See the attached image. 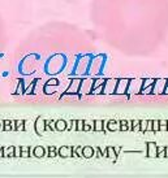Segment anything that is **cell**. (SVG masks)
Returning <instances> with one entry per match:
<instances>
[{"label":"cell","instance_id":"3","mask_svg":"<svg viewBox=\"0 0 168 178\" xmlns=\"http://www.w3.org/2000/svg\"><path fill=\"white\" fill-rule=\"evenodd\" d=\"M149 150H150V152H149V156L150 157H155L156 153H158V151H156V146L154 144V143H149Z\"/></svg>","mask_w":168,"mask_h":178},{"label":"cell","instance_id":"14","mask_svg":"<svg viewBox=\"0 0 168 178\" xmlns=\"http://www.w3.org/2000/svg\"><path fill=\"white\" fill-rule=\"evenodd\" d=\"M81 129H82V121L78 122V130H81Z\"/></svg>","mask_w":168,"mask_h":178},{"label":"cell","instance_id":"13","mask_svg":"<svg viewBox=\"0 0 168 178\" xmlns=\"http://www.w3.org/2000/svg\"><path fill=\"white\" fill-rule=\"evenodd\" d=\"M101 128H102V122H101V121H98V122H96V129H98V130H101Z\"/></svg>","mask_w":168,"mask_h":178},{"label":"cell","instance_id":"11","mask_svg":"<svg viewBox=\"0 0 168 178\" xmlns=\"http://www.w3.org/2000/svg\"><path fill=\"white\" fill-rule=\"evenodd\" d=\"M64 128H65V123H64L63 121H59V122H58V129H59V130H63Z\"/></svg>","mask_w":168,"mask_h":178},{"label":"cell","instance_id":"9","mask_svg":"<svg viewBox=\"0 0 168 178\" xmlns=\"http://www.w3.org/2000/svg\"><path fill=\"white\" fill-rule=\"evenodd\" d=\"M154 82H155V81H154V79H147V81H145V82H143V86H142V88L147 87V86H151V85H154Z\"/></svg>","mask_w":168,"mask_h":178},{"label":"cell","instance_id":"12","mask_svg":"<svg viewBox=\"0 0 168 178\" xmlns=\"http://www.w3.org/2000/svg\"><path fill=\"white\" fill-rule=\"evenodd\" d=\"M67 151H68V148H61V150H60V153H61V155H64V156H65V155H69V153H68Z\"/></svg>","mask_w":168,"mask_h":178},{"label":"cell","instance_id":"15","mask_svg":"<svg viewBox=\"0 0 168 178\" xmlns=\"http://www.w3.org/2000/svg\"><path fill=\"white\" fill-rule=\"evenodd\" d=\"M163 92H164V94H167V95H168V86H166V87H164Z\"/></svg>","mask_w":168,"mask_h":178},{"label":"cell","instance_id":"2","mask_svg":"<svg viewBox=\"0 0 168 178\" xmlns=\"http://www.w3.org/2000/svg\"><path fill=\"white\" fill-rule=\"evenodd\" d=\"M167 85V81L166 79H158L156 81V85H155V88L153 90L154 94H162L163 92V88L166 87Z\"/></svg>","mask_w":168,"mask_h":178},{"label":"cell","instance_id":"18","mask_svg":"<svg viewBox=\"0 0 168 178\" xmlns=\"http://www.w3.org/2000/svg\"><path fill=\"white\" fill-rule=\"evenodd\" d=\"M166 86H168V81H167V85H166Z\"/></svg>","mask_w":168,"mask_h":178},{"label":"cell","instance_id":"1","mask_svg":"<svg viewBox=\"0 0 168 178\" xmlns=\"http://www.w3.org/2000/svg\"><path fill=\"white\" fill-rule=\"evenodd\" d=\"M93 22L107 42L126 51L156 43L168 23L167 0H94Z\"/></svg>","mask_w":168,"mask_h":178},{"label":"cell","instance_id":"8","mask_svg":"<svg viewBox=\"0 0 168 178\" xmlns=\"http://www.w3.org/2000/svg\"><path fill=\"white\" fill-rule=\"evenodd\" d=\"M83 155L87 156V157H89V156H91V155H93V150H91L90 147H86L85 150H83Z\"/></svg>","mask_w":168,"mask_h":178},{"label":"cell","instance_id":"7","mask_svg":"<svg viewBox=\"0 0 168 178\" xmlns=\"http://www.w3.org/2000/svg\"><path fill=\"white\" fill-rule=\"evenodd\" d=\"M153 131H159V120L153 121Z\"/></svg>","mask_w":168,"mask_h":178},{"label":"cell","instance_id":"5","mask_svg":"<svg viewBox=\"0 0 168 178\" xmlns=\"http://www.w3.org/2000/svg\"><path fill=\"white\" fill-rule=\"evenodd\" d=\"M164 150H166V147H164V146H160V147H156V151H158L156 156H158V157H166V155H164Z\"/></svg>","mask_w":168,"mask_h":178},{"label":"cell","instance_id":"10","mask_svg":"<svg viewBox=\"0 0 168 178\" xmlns=\"http://www.w3.org/2000/svg\"><path fill=\"white\" fill-rule=\"evenodd\" d=\"M146 128H147V121L143 120L141 122V131H146Z\"/></svg>","mask_w":168,"mask_h":178},{"label":"cell","instance_id":"6","mask_svg":"<svg viewBox=\"0 0 168 178\" xmlns=\"http://www.w3.org/2000/svg\"><path fill=\"white\" fill-rule=\"evenodd\" d=\"M159 130H162V131L167 130V121L166 120H160V121H159Z\"/></svg>","mask_w":168,"mask_h":178},{"label":"cell","instance_id":"4","mask_svg":"<svg viewBox=\"0 0 168 178\" xmlns=\"http://www.w3.org/2000/svg\"><path fill=\"white\" fill-rule=\"evenodd\" d=\"M126 85H128V81H126V79L120 81V87H119V90H117V94H123V92H125Z\"/></svg>","mask_w":168,"mask_h":178},{"label":"cell","instance_id":"17","mask_svg":"<svg viewBox=\"0 0 168 178\" xmlns=\"http://www.w3.org/2000/svg\"><path fill=\"white\" fill-rule=\"evenodd\" d=\"M167 130H168V121H167Z\"/></svg>","mask_w":168,"mask_h":178},{"label":"cell","instance_id":"16","mask_svg":"<svg viewBox=\"0 0 168 178\" xmlns=\"http://www.w3.org/2000/svg\"><path fill=\"white\" fill-rule=\"evenodd\" d=\"M164 155H166V157H168V147H166V150H164Z\"/></svg>","mask_w":168,"mask_h":178}]
</instances>
